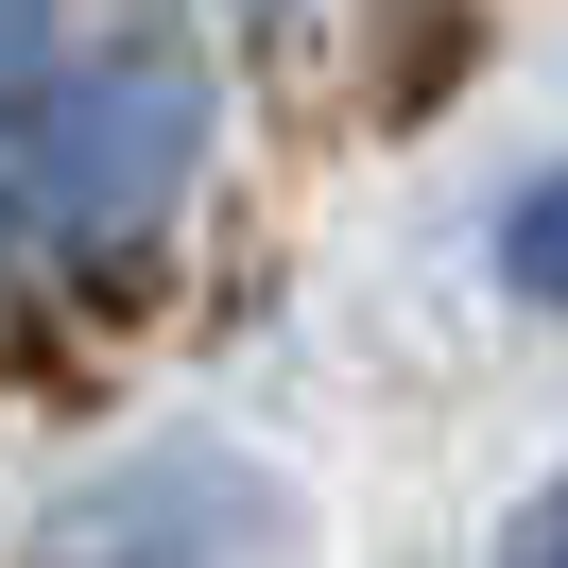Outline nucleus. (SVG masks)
Returning a JSON list of instances; mask_svg holds the SVG:
<instances>
[{"label":"nucleus","mask_w":568,"mask_h":568,"mask_svg":"<svg viewBox=\"0 0 568 568\" xmlns=\"http://www.w3.org/2000/svg\"><path fill=\"white\" fill-rule=\"evenodd\" d=\"M534 568H568V499H551V517H534Z\"/></svg>","instance_id":"nucleus-1"}]
</instances>
